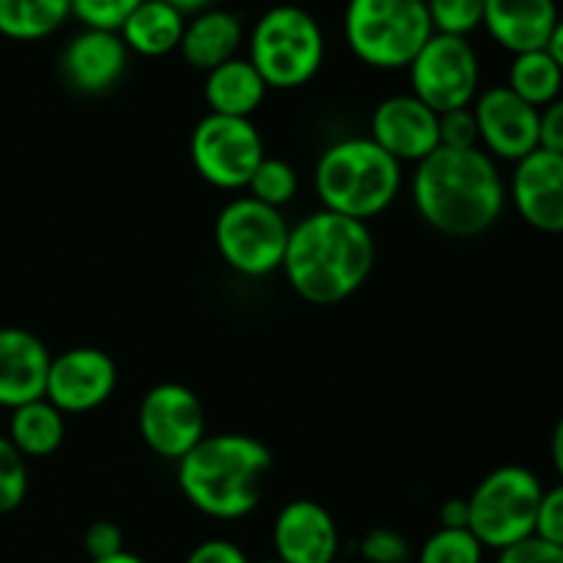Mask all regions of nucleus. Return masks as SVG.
Returning <instances> with one entry per match:
<instances>
[{
	"label": "nucleus",
	"mask_w": 563,
	"mask_h": 563,
	"mask_svg": "<svg viewBox=\"0 0 563 563\" xmlns=\"http://www.w3.org/2000/svg\"><path fill=\"white\" fill-rule=\"evenodd\" d=\"M185 563H251L245 550L229 539H207L198 548L190 550Z\"/></svg>",
	"instance_id": "obj_36"
},
{
	"label": "nucleus",
	"mask_w": 563,
	"mask_h": 563,
	"mask_svg": "<svg viewBox=\"0 0 563 563\" xmlns=\"http://www.w3.org/2000/svg\"><path fill=\"white\" fill-rule=\"evenodd\" d=\"M297 187H300L297 170L286 159L264 157V163L256 168L247 190H251V198H256V201L280 209L297 196Z\"/></svg>",
	"instance_id": "obj_27"
},
{
	"label": "nucleus",
	"mask_w": 563,
	"mask_h": 563,
	"mask_svg": "<svg viewBox=\"0 0 563 563\" xmlns=\"http://www.w3.org/2000/svg\"><path fill=\"white\" fill-rule=\"evenodd\" d=\"M187 16L170 9L163 0H143L135 11L119 27V36L124 38L126 49L143 58H163L174 53L181 44Z\"/></svg>",
	"instance_id": "obj_22"
},
{
	"label": "nucleus",
	"mask_w": 563,
	"mask_h": 563,
	"mask_svg": "<svg viewBox=\"0 0 563 563\" xmlns=\"http://www.w3.org/2000/svg\"><path fill=\"white\" fill-rule=\"evenodd\" d=\"M137 432L148 451L179 462L207 438L201 399L187 385H154L137 407Z\"/></svg>",
	"instance_id": "obj_11"
},
{
	"label": "nucleus",
	"mask_w": 563,
	"mask_h": 563,
	"mask_svg": "<svg viewBox=\"0 0 563 563\" xmlns=\"http://www.w3.org/2000/svg\"><path fill=\"white\" fill-rule=\"evenodd\" d=\"M313 190L322 209L368 223L379 218L401 190V163L372 137H344L319 154Z\"/></svg>",
	"instance_id": "obj_4"
},
{
	"label": "nucleus",
	"mask_w": 563,
	"mask_h": 563,
	"mask_svg": "<svg viewBox=\"0 0 563 563\" xmlns=\"http://www.w3.org/2000/svg\"><path fill=\"white\" fill-rule=\"evenodd\" d=\"M506 181L484 148H443L412 174V201L423 223L445 236H476L498 223Z\"/></svg>",
	"instance_id": "obj_1"
},
{
	"label": "nucleus",
	"mask_w": 563,
	"mask_h": 563,
	"mask_svg": "<svg viewBox=\"0 0 563 563\" xmlns=\"http://www.w3.org/2000/svg\"><path fill=\"white\" fill-rule=\"evenodd\" d=\"M262 563H284L280 559H269V561H262Z\"/></svg>",
	"instance_id": "obj_43"
},
{
	"label": "nucleus",
	"mask_w": 563,
	"mask_h": 563,
	"mask_svg": "<svg viewBox=\"0 0 563 563\" xmlns=\"http://www.w3.org/2000/svg\"><path fill=\"white\" fill-rule=\"evenodd\" d=\"M548 53L553 55L555 64L563 69V16H559V22H555L553 36H550V42H548Z\"/></svg>",
	"instance_id": "obj_41"
},
{
	"label": "nucleus",
	"mask_w": 563,
	"mask_h": 563,
	"mask_svg": "<svg viewBox=\"0 0 563 563\" xmlns=\"http://www.w3.org/2000/svg\"><path fill=\"white\" fill-rule=\"evenodd\" d=\"M49 352L38 335L22 328H0V407L27 405L44 399Z\"/></svg>",
	"instance_id": "obj_18"
},
{
	"label": "nucleus",
	"mask_w": 563,
	"mask_h": 563,
	"mask_svg": "<svg viewBox=\"0 0 563 563\" xmlns=\"http://www.w3.org/2000/svg\"><path fill=\"white\" fill-rule=\"evenodd\" d=\"M82 548H86L88 559H110V555L124 553V533L115 522L99 520L93 526H88L86 537H82Z\"/></svg>",
	"instance_id": "obj_35"
},
{
	"label": "nucleus",
	"mask_w": 563,
	"mask_h": 563,
	"mask_svg": "<svg viewBox=\"0 0 563 563\" xmlns=\"http://www.w3.org/2000/svg\"><path fill=\"white\" fill-rule=\"evenodd\" d=\"M71 16V0H0V36L38 42L58 33Z\"/></svg>",
	"instance_id": "obj_24"
},
{
	"label": "nucleus",
	"mask_w": 563,
	"mask_h": 563,
	"mask_svg": "<svg viewBox=\"0 0 563 563\" xmlns=\"http://www.w3.org/2000/svg\"><path fill=\"white\" fill-rule=\"evenodd\" d=\"M242 42L245 31L240 16L225 9H207L187 20L179 53L192 69L212 71L225 60L236 58Z\"/></svg>",
	"instance_id": "obj_20"
},
{
	"label": "nucleus",
	"mask_w": 563,
	"mask_h": 563,
	"mask_svg": "<svg viewBox=\"0 0 563 563\" xmlns=\"http://www.w3.org/2000/svg\"><path fill=\"white\" fill-rule=\"evenodd\" d=\"M273 548L284 563H335L339 526L317 500H291L275 517Z\"/></svg>",
	"instance_id": "obj_16"
},
{
	"label": "nucleus",
	"mask_w": 563,
	"mask_h": 563,
	"mask_svg": "<svg viewBox=\"0 0 563 563\" xmlns=\"http://www.w3.org/2000/svg\"><path fill=\"white\" fill-rule=\"evenodd\" d=\"M267 91V82L262 80L256 66L240 55L207 71V80H203V99L209 104V113L234 115V119H251Z\"/></svg>",
	"instance_id": "obj_21"
},
{
	"label": "nucleus",
	"mask_w": 563,
	"mask_h": 563,
	"mask_svg": "<svg viewBox=\"0 0 563 563\" xmlns=\"http://www.w3.org/2000/svg\"><path fill=\"white\" fill-rule=\"evenodd\" d=\"M176 465L179 489L192 509L212 520H242L262 500L273 456L251 434H207Z\"/></svg>",
	"instance_id": "obj_3"
},
{
	"label": "nucleus",
	"mask_w": 563,
	"mask_h": 563,
	"mask_svg": "<svg viewBox=\"0 0 563 563\" xmlns=\"http://www.w3.org/2000/svg\"><path fill=\"white\" fill-rule=\"evenodd\" d=\"M440 115L412 93L383 99L372 115V141L396 163H421L440 148Z\"/></svg>",
	"instance_id": "obj_14"
},
{
	"label": "nucleus",
	"mask_w": 563,
	"mask_h": 563,
	"mask_svg": "<svg viewBox=\"0 0 563 563\" xmlns=\"http://www.w3.org/2000/svg\"><path fill=\"white\" fill-rule=\"evenodd\" d=\"M264 141L251 119L203 115L190 137V159L198 176L218 190H242L264 163Z\"/></svg>",
	"instance_id": "obj_9"
},
{
	"label": "nucleus",
	"mask_w": 563,
	"mask_h": 563,
	"mask_svg": "<svg viewBox=\"0 0 563 563\" xmlns=\"http://www.w3.org/2000/svg\"><path fill=\"white\" fill-rule=\"evenodd\" d=\"M550 456H553V467L563 482V418L555 423L553 438H550Z\"/></svg>",
	"instance_id": "obj_40"
},
{
	"label": "nucleus",
	"mask_w": 563,
	"mask_h": 563,
	"mask_svg": "<svg viewBox=\"0 0 563 563\" xmlns=\"http://www.w3.org/2000/svg\"><path fill=\"white\" fill-rule=\"evenodd\" d=\"M509 196L531 229L563 234V154L537 148L515 163Z\"/></svg>",
	"instance_id": "obj_15"
},
{
	"label": "nucleus",
	"mask_w": 563,
	"mask_h": 563,
	"mask_svg": "<svg viewBox=\"0 0 563 563\" xmlns=\"http://www.w3.org/2000/svg\"><path fill=\"white\" fill-rule=\"evenodd\" d=\"M495 563H563V548L539 537H528L511 548L500 550Z\"/></svg>",
	"instance_id": "obj_34"
},
{
	"label": "nucleus",
	"mask_w": 563,
	"mask_h": 563,
	"mask_svg": "<svg viewBox=\"0 0 563 563\" xmlns=\"http://www.w3.org/2000/svg\"><path fill=\"white\" fill-rule=\"evenodd\" d=\"M544 487L533 471L522 465H504L487 473L467 498L471 522L467 531L484 550H506L537 533V515Z\"/></svg>",
	"instance_id": "obj_7"
},
{
	"label": "nucleus",
	"mask_w": 563,
	"mask_h": 563,
	"mask_svg": "<svg viewBox=\"0 0 563 563\" xmlns=\"http://www.w3.org/2000/svg\"><path fill=\"white\" fill-rule=\"evenodd\" d=\"M335 563H350V561H335Z\"/></svg>",
	"instance_id": "obj_44"
},
{
	"label": "nucleus",
	"mask_w": 563,
	"mask_h": 563,
	"mask_svg": "<svg viewBox=\"0 0 563 563\" xmlns=\"http://www.w3.org/2000/svg\"><path fill=\"white\" fill-rule=\"evenodd\" d=\"M412 97L434 113L473 108L482 82V60L473 44L462 36L432 33L421 53L407 66Z\"/></svg>",
	"instance_id": "obj_10"
},
{
	"label": "nucleus",
	"mask_w": 563,
	"mask_h": 563,
	"mask_svg": "<svg viewBox=\"0 0 563 563\" xmlns=\"http://www.w3.org/2000/svg\"><path fill=\"white\" fill-rule=\"evenodd\" d=\"M291 225L280 209L251 196L234 198L214 220V245L234 273L264 278L284 267Z\"/></svg>",
	"instance_id": "obj_8"
},
{
	"label": "nucleus",
	"mask_w": 563,
	"mask_h": 563,
	"mask_svg": "<svg viewBox=\"0 0 563 563\" xmlns=\"http://www.w3.org/2000/svg\"><path fill=\"white\" fill-rule=\"evenodd\" d=\"M478 143L493 159L520 163L539 148V110L522 102L509 86L487 88L473 102Z\"/></svg>",
	"instance_id": "obj_13"
},
{
	"label": "nucleus",
	"mask_w": 563,
	"mask_h": 563,
	"mask_svg": "<svg viewBox=\"0 0 563 563\" xmlns=\"http://www.w3.org/2000/svg\"><path fill=\"white\" fill-rule=\"evenodd\" d=\"M539 148L563 154V97L539 110Z\"/></svg>",
	"instance_id": "obj_37"
},
{
	"label": "nucleus",
	"mask_w": 563,
	"mask_h": 563,
	"mask_svg": "<svg viewBox=\"0 0 563 563\" xmlns=\"http://www.w3.org/2000/svg\"><path fill=\"white\" fill-rule=\"evenodd\" d=\"M363 563H407L410 542L394 528H374L361 542Z\"/></svg>",
	"instance_id": "obj_31"
},
{
	"label": "nucleus",
	"mask_w": 563,
	"mask_h": 563,
	"mask_svg": "<svg viewBox=\"0 0 563 563\" xmlns=\"http://www.w3.org/2000/svg\"><path fill=\"white\" fill-rule=\"evenodd\" d=\"M440 146L443 148H478V124L473 108L440 113Z\"/></svg>",
	"instance_id": "obj_32"
},
{
	"label": "nucleus",
	"mask_w": 563,
	"mask_h": 563,
	"mask_svg": "<svg viewBox=\"0 0 563 563\" xmlns=\"http://www.w3.org/2000/svg\"><path fill=\"white\" fill-rule=\"evenodd\" d=\"M467 522H471L467 498H449L440 506V528H467Z\"/></svg>",
	"instance_id": "obj_38"
},
{
	"label": "nucleus",
	"mask_w": 563,
	"mask_h": 563,
	"mask_svg": "<svg viewBox=\"0 0 563 563\" xmlns=\"http://www.w3.org/2000/svg\"><path fill=\"white\" fill-rule=\"evenodd\" d=\"M484 544L467 528H440L423 542L418 563H482Z\"/></svg>",
	"instance_id": "obj_26"
},
{
	"label": "nucleus",
	"mask_w": 563,
	"mask_h": 563,
	"mask_svg": "<svg viewBox=\"0 0 563 563\" xmlns=\"http://www.w3.org/2000/svg\"><path fill=\"white\" fill-rule=\"evenodd\" d=\"M91 563H146L143 559H137L135 553H119V555H110V559H99V561H91Z\"/></svg>",
	"instance_id": "obj_42"
},
{
	"label": "nucleus",
	"mask_w": 563,
	"mask_h": 563,
	"mask_svg": "<svg viewBox=\"0 0 563 563\" xmlns=\"http://www.w3.org/2000/svg\"><path fill=\"white\" fill-rule=\"evenodd\" d=\"M141 3L143 0H71V16L80 20L82 27L119 31Z\"/></svg>",
	"instance_id": "obj_30"
},
{
	"label": "nucleus",
	"mask_w": 563,
	"mask_h": 563,
	"mask_svg": "<svg viewBox=\"0 0 563 563\" xmlns=\"http://www.w3.org/2000/svg\"><path fill=\"white\" fill-rule=\"evenodd\" d=\"M506 86L528 102L531 108L542 110L561 97L563 69L555 64L548 49H533V53L515 55L509 66V82Z\"/></svg>",
	"instance_id": "obj_25"
},
{
	"label": "nucleus",
	"mask_w": 563,
	"mask_h": 563,
	"mask_svg": "<svg viewBox=\"0 0 563 563\" xmlns=\"http://www.w3.org/2000/svg\"><path fill=\"white\" fill-rule=\"evenodd\" d=\"M484 3L487 0H427L432 31L467 38L473 31L482 27Z\"/></svg>",
	"instance_id": "obj_28"
},
{
	"label": "nucleus",
	"mask_w": 563,
	"mask_h": 563,
	"mask_svg": "<svg viewBox=\"0 0 563 563\" xmlns=\"http://www.w3.org/2000/svg\"><path fill=\"white\" fill-rule=\"evenodd\" d=\"M126 66H130V49L119 31L82 27L60 53V75L80 93L110 91L124 77Z\"/></svg>",
	"instance_id": "obj_17"
},
{
	"label": "nucleus",
	"mask_w": 563,
	"mask_h": 563,
	"mask_svg": "<svg viewBox=\"0 0 563 563\" xmlns=\"http://www.w3.org/2000/svg\"><path fill=\"white\" fill-rule=\"evenodd\" d=\"M5 438L14 443V449L25 460L27 456L42 460V456L55 454L66 438L64 412L49 405L47 399L27 401V405L11 410L9 434Z\"/></svg>",
	"instance_id": "obj_23"
},
{
	"label": "nucleus",
	"mask_w": 563,
	"mask_h": 563,
	"mask_svg": "<svg viewBox=\"0 0 563 563\" xmlns=\"http://www.w3.org/2000/svg\"><path fill=\"white\" fill-rule=\"evenodd\" d=\"M533 537L563 548V482L555 484L553 489H544L537 515V533Z\"/></svg>",
	"instance_id": "obj_33"
},
{
	"label": "nucleus",
	"mask_w": 563,
	"mask_h": 563,
	"mask_svg": "<svg viewBox=\"0 0 563 563\" xmlns=\"http://www.w3.org/2000/svg\"><path fill=\"white\" fill-rule=\"evenodd\" d=\"M163 3H168L170 9H176L181 16H187V20L201 14V11L214 9V0H163Z\"/></svg>",
	"instance_id": "obj_39"
},
{
	"label": "nucleus",
	"mask_w": 563,
	"mask_h": 563,
	"mask_svg": "<svg viewBox=\"0 0 563 563\" xmlns=\"http://www.w3.org/2000/svg\"><path fill=\"white\" fill-rule=\"evenodd\" d=\"M374 258L377 247L368 223L319 209L291 225L280 269L306 302L335 306L366 284Z\"/></svg>",
	"instance_id": "obj_2"
},
{
	"label": "nucleus",
	"mask_w": 563,
	"mask_h": 563,
	"mask_svg": "<svg viewBox=\"0 0 563 563\" xmlns=\"http://www.w3.org/2000/svg\"><path fill=\"white\" fill-rule=\"evenodd\" d=\"M27 495L25 456L14 449L5 434H0V515L20 509Z\"/></svg>",
	"instance_id": "obj_29"
},
{
	"label": "nucleus",
	"mask_w": 563,
	"mask_h": 563,
	"mask_svg": "<svg viewBox=\"0 0 563 563\" xmlns=\"http://www.w3.org/2000/svg\"><path fill=\"white\" fill-rule=\"evenodd\" d=\"M559 16L555 0H487L482 27L500 47L522 55L548 49Z\"/></svg>",
	"instance_id": "obj_19"
},
{
	"label": "nucleus",
	"mask_w": 563,
	"mask_h": 563,
	"mask_svg": "<svg viewBox=\"0 0 563 563\" xmlns=\"http://www.w3.org/2000/svg\"><path fill=\"white\" fill-rule=\"evenodd\" d=\"M247 60L267 88L295 91L308 86L324 64V33L317 16L295 3L267 9L247 36Z\"/></svg>",
	"instance_id": "obj_5"
},
{
	"label": "nucleus",
	"mask_w": 563,
	"mask_h": 563,
	"mask_svg": "<svg viewBox=\"0 0 563 563\" xmlns=\"http://www.w3.org/2000/svg\"><path fill=\"white\" fill-rule=\"evenodd\" d=\"M432 33L427 0H346V44L372 69H407Z\"/></svg>",
	"instance_id": "obj_6"
},
{
	"label": "nucleus",
	"mask_w": 563,
	"mask_h": 563,
	"mask_svg": "<svg viewBox=\"0 0 563 563\" xmlns=\"http://www.w3.org/2000/svg\"><path fill=\"white\" fill-rule=\"evenodd\" d=\"M119 372L108 352L97 346H75L49 361L44 399L64 416H82L113 396Z\"/></svg>",
	"instance_id": "obj_12"
}]
</instances>
